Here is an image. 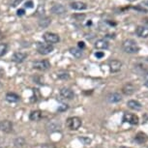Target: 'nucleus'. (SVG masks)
I'll return each instance as SVG.
<instances>
[{"mask_svg": "<svg viewBox=\"0 0 148 148\" xmlns=\"http://www.w3.org/2000/svg\"><path fill=\"white\" fill-rule=\"evenodd\" d=\"M68 110V106L67 105H61L59 108H58V111H65Z\"/></svg>", "mask_w": 148, "mask_h": 148, "instance_id": "24", "label": "nucleus"}, {"mask_svg": "<svg viewBox=\"0 0 148 148\" xmlns=\"http://www.w3.org/2000/svg\"><path fill=\"white\" fill-rule=\"evenodd\" d=\"M25 6H26V7H29V8H32V7H33V2H32V1H29L28 3H26Z\"/></svg>", "mask_w": 148, "mask_h": 148, "instance_id": "26", "label": "nucleus"}, {"mask_svg": "<svg viewBox=\"0 0 148 148\" xmlns=\"http://www.w3.org/2000/svg\"><path fill=\"white\" fill-rule=\"evenodd\" d=\"M96 56H97V57H99V58H101V57L104 56V53H103V52H97V53H96Z\"/></svg>", "mask_w": 148, "mask_h": 148, "instance_id": "27", "label": "nucleus"}, {"mask_svg": "<svg viewBox=\"0 0 148 148\" xmlns=\"http://www.w3.org/2000/svg\"><path fill=\"white\" fill-rule=\"evenodd\" d=\"M79 47H82V49H83V47H85V46H84V43H83V42H79Z\"/></svg>", "mask_w": 148, "mask_h": 148, "instance_id": "29", "label": "nucleus"}, {"mask_svg": "<svg viewBox=\"0 0 148 148\" xmlns=\"http://www.w3.org/2000/svg\"><path fill=\"white\" fill-rule=\"evenodd\" d=\"M42 116H43V114H42V111L41 110H33L31 113H30L29 115V119L31 120V121H39Z\"/></svg>", "mask_w": 148, "mask_h": 148, "instance_id": "18", "label": "nucleus"}, {"mask_svg": "<svg viewBox=\"0 0 148 148\" xmlns=\"http://www.w3.org/2000/svg\"><path fill=\"white\" fill-rule=\"evenodd\" d=\"M130 1H135V0H130Z\"/></svg>", "mask_w": 148, "mask_h": 148, "instance_id": "32", "label": "nucleus"}, {"mask_svg": "<svg viewBox=\"0 0 148 148\" xmlns=\"http://www.w3.org/2000/svg\"><path fill=\"white\" fill-rule=\"evenodd\" d=\"M1 86H2V85H1V83H0V88H1Z\"/></svg>", "mask_w": 148, "mask_h": 148, "instance_id": "31", "label": "nucleus"}, {"mask_svg": "<svg viewBox=\"0 0 148 148\" xmlns=\"http://www.w3.org/2000/svg\"><path fill=\"white\" fill-rule=\"evenodd\" d=\"M123 121L125 123H129L131 125H138L139 119H138V116L136 115V114L126 112V113H124V116H123Z\"/></svg>", "mask_w": 148, "mask_h": 148, "instance_id": "5", "label": "nucleus"}, {"mask_svg": "<svg viewBox=\"0 0 148 148\" xmlns=\"http://www.w3.org/2000/svg\"><path fill=\"white\" fill-rule=\"evenodd\" d=\"M37 51L39 53L41 54H49L53 51V47L52 45H49V44H41V43H38L37 45Z\"/></svg>", "mask_w": 148, "mask_h": 148, "instance_id": "3", "label": "nucleus"}, {"mask_svg": "<svg viewBox=\"0 0 148 148\" xmlns=\"http://www.w3.org/2000/svg\"><path fill=\"white\" fill-rule=\"evenodd\" d=\"M146 5H147V6H148V0H147V1H146Z\"/></svg>", "mask_w": 148, "mask_h": 148, "instance_id": "30", "label": "nucleus"}, {"mask_svg": "<svg viewBox=\"0 0 148 148\" xmlns=\"http://www.w3.org/2000/svg\"><path fill=\"white\" fill-rule=\"evenodd\" d=\"M44 40L47 42V44L51 45V44H56L60 41L59 36L55 33H51V32H46L43 36Z\"/></svg>", "mask_w": 148, "mask_h": 148, "instance_id": "4", "label": "nucleus"}, {"mask_svg": "<svg viewBox=\"0 0 148 148\" xmlns=\"http://www.w3.org/2000/svg\"><path fill=\"white\" fill-rule=\"evenodd\" d=\"M136 91V88L133 83H127V84H125L122 88V92L125 95H127V96H131V95H133Z\"/></svg>", "mask_w": 148, "mask_h": 148, "instance_id": "9", "label": "nucleus"}, {"mask_svg": "<svg viewBox=\"0 0 148 148\" xmlns=\"http://www.w3.org/2000/svg\"><path fill=\"white\" fill-rule=\"evenodd\" d=\"M0 130L4 133H11L13 130V123L9 120H2L0 121Z\"/></svg>", "mask_w": 148, "mask_h": 148, "instance_id": "7", "label": "nucleus"}, {"mask_svg": "<svg viewBox=\"0 0 148 148\" xmlns=\"http://www.w3.org/2000/svg\"><path fill=\"white\" fill-rule=\"evenodd\" d=\"M127 106L131 110H140L142 108V106L140 103L136 101V100H130V101L127 103Z\"/></svg>", "mask_w": 148, "mask_h": 148, "instance_id": "15", "label": "nucleus"}, {"mask_svg": "<svg viewBox=\"0 0 148 148\" xmlns=\"http://www.w3.org/2000/svg\"><path fill=\"white\" fill-rule=\"evenodd\" d=\"M134 140H135L136 142H138V144H142V143H144V142H146L148 140V136H147L146 134L139 132L135 136Z\"/></svg>", "mask_w": 148, "mask_h": 148, "instance_id": "12", "label": "nucleus"}, {"mask_svg": "<svg viewBox=\"0 0 148 148\" xmlns=\"http://www.w3.org/2000/svg\"><path fill=\"white\" fill-rule=\"evenodd\" d=\"M122 47L125 52L130 53V54L136 53V52H138L139 51L138 44L136 43L135 40H132V39H128V40H125L123 42Z\"/></svg>", "mask_w": 148, "mask_h": 148, "instance_id": "1", "label": "nucleus"}, {"mask_svg": "<svg viewBox=\"0 0 148 148\" xmlns=\"http://www.w3.org/2000/svg\"><path fill=\"white\" fill-rule=\"evenodd\" d=\"M110 47V44H108V41L106 40H98L96 43H95V47L98 49H107Z\"/></svg>", "mask_w": 148, "mask_h": 148, "instance_id": "17", "label": "nucleus"}, {"mask_svg": "<svg viewBox=\"0 0 148 148\" xmlns=\"http://www.w3.org/2000/svg\"><path fill=\"white\" fill-rule=\"evenodd\" d=\"M7 49H8V46L7 44H4V43H1L0 44V57L3 56V55L7 52Z\"/></svg>", "mask_w": 148, "mask_h": 148, "instance_id": "22", "label": "nucleus"}, {"mask_svg": "<svg viewBox=\"0 0 148 148\" xmlns=\"http://www.w3.org/2000/svg\"><path fill=\"white\" fill-rule=\"evenodd\" d=\"M136 34L140 38H148V27L147 26H138L136 29Z\"/></svg>", "mask_w": 148, "mask_h": 148, "instance_id": "13", "label": "nucleus"}, {"mask_svg": "<svg viewBox=\"0 0 148 148\" xmlns=\"http://www.w3.org/2000/svg\"><path fill=\"white\" fill-rule=\"evenodd\" d=\"M24 14V10H18V16H21V15H23Z\"/></svg>", "mask_w": 148, "mask_h": 148, "instance_id": "28", "label": "nucleus"}, {"mask_svg": "<svg viewBox=\"0 0 148 148\" xmlns=\"http://www.w3.org/2000/svg\"><path fill=\"white\" fill-rule=\"evenodd\" d=\"M26 56H27V54L23 53V52H16V53L13 55V61H15L16 63H21L24 61Z\"/></svg>", "mask_w": 148, "mask_h": 148, "instance_id": "16", "label": "nucleus"}, {"mask_svg": "<svg viewBox=\"0 0 148 148\" xmlns=\"http://www.w3.org/2000/svg\"><path fill=\"white\" fill-rule=\"evenodd\" d=\"M33 68L39 71H47L51 68V63L49 62V60H40L36 61L33 63Z\"/></svg>", "mask_w": 148, "mask_h": 148, "instance_id": "6", "label": "nucleus"}, {"mask_svg": "<svg viewBox=\"0 0 148 148\" xmlns=\"http://www.w3.org/2000/svg\"><path fill=\"white\" fill-rule=\"evenodd\" d=\"M0 148H1V147H0Z\"/></svg>", "mask_w": 148, "mask_h": 148, "instance_id": "33", "label": "nucleus"}, {"mask_svg": "<svg viewBox=\"0 0 148 148\" xmlns=\"http://www.w3.org/2000/svg\"><path fill=\"white\" fill-rule=\"evenodd\" d=\"M58 77H59L60 79H68L69 75L68 74H60V75H58Z\"/></svg>", "mask_w": 148, "mask_h": 148, "instance_id": "23", "label": "nucleus"}, {"mask_svg": "<svg viewBox=\"0 0 148 148\" xmlns=\"http://www.w3.org/2000/svg\"><path fill=\"white\" fill-rule=\"evenodd\" d=\"M108 102L110 104H115V103H119L122 100V96L117 92H113V93L108 94V96L107 98Z\"/></svg>", "mask_w": 148, "mask_h": 148, "instance_id": "11", "label": "nucleus"}, {"mask_svg": "<svg viewBox=\"0 0 148 148\" xmlns=\"http://www.w3.org/2000/svg\"><path fill=\"white\" fill-rule=\"evenodd\" d=\"M72 9L77 10V11H83L87 8V5L83 2H79V1H76V2H73V3L70 4Z\"/></svg>", "mask_w": 148, "mask_h": 148, "instance_id": "14", "label": "nucleus"}, {"mask_svg": "<svg viewBox=\"0 0 148 148\" xmlns=\"http://www.w3.org/2000/svg\"><path fill=\"white\" fill-rule=\"evenodd\" d=\"M60 95L62 96L63 98L65 99H68V100H72L75 98V93L72 89L70 88H66V87H63L62 89L60 90Z\"/></svg>", "mask_w": 148, "mask_h": 148, "instance_id": "10", "label": "nucleus"}, {"mask_svg": "<svg viewBox=\"0 0 148 148\" xmlns=\"http://www.w3.org/2000/svg\"><path fill=\"white\" fill-rule=\"evenodd\" d=\"M82 124V121L79 117L74 116V117H70L66 120V126L68 127V129L72 131H77L79 130L80 126Z\"/></svg>", "mask_w": 148, "mask_h": 148, "instance_id": "2", "label": "nucleus"}, {"mask_svg": "<svg viewBox=\"0 0 148 148\" xmlns=\"http://www.w3.org/2000/svg\"><path fill=\"white\" fill-rule=\"evenodd\" d=\"M108 66H110V71L111 73H117L121 70L122 62L119 60H111L108 63Z\"/></svg>", "mask_w": 148, "mask_h": 148, "instance_id": "8", "label": "nucleus"}, {"mask_svg": "<svg viewBox=\"0 0 148 148\" xmlns=\"http://www.w3.org/2000/svg\"><path fill=\"white\" fill-rule=\"evenodd\" d=\"M144 84L148 87V73L145 74V76H144Z\"/></svg>", "mask_w": 148, "mask_h": 148, "instance_id": "25", "label": "nucleus"}, {"mask_svg": "<svg viewBox=\"0 0 148 148\" xmlns=\"http://www.w3.org/2000/svg\"><path fill=\"white\" fill-rule=\"evenodd\" d=\"M51 11H52V13L56 14V15H62V14H64L66 12V9H65V7L62 6V5L57 4V5H54V6L52 7Z\"/></svg>", "mask_w": 148, "mask_h": 148, "instance_id": "19", "label": "nucleus"}, {"mask_svg": "<svg viewBox=\"0 0 148 148\" xmlns=\"http://www.w3.org/2000/svg\"><path fill=\"white\" fill-rule=\"evenodd\" d=\"M70 52L74 55L76 58H80L82 56V49H77V47H72L71 49H70Z\"/></svg>", "mask_w": 148, "mask_h": 148, "instance_id": "21", "label": "nucleus"}, {"mask_svg": "<svg viewBox=\"0 0 148 148\" xmlns=\"http://www.w3.org/2000/svg\"><path fill=\"white\" fill-rule=\"evenodd\" d=\"M6 100H7V102H9V103H16V102H18L19 97L15 93H7Z\"/></svg>", "mask_w": 148, "mask_h": 148, "instance_id": "20", "label": "nucleus"}]
</instances>
